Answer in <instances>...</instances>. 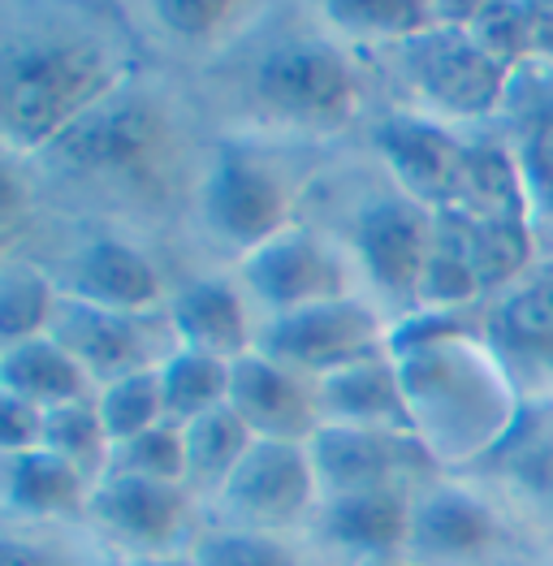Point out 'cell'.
Returning a JSON list of instances; mask_svg holds the SVG:
<instances>
[{"instance_id":"obj_1","label":"cell","mask_w":553,"mask_h":566,"mask_svg":"<svg viewBox=\"0 0 553 566\" xmlns=\"http://www.w3.org/2000/svg\"><path fill=\"white\" fill-rule=\"evenodd\" d=\"M113 56L79 31L9 35L0 65V113L13 147H48L117 87Z\"/></svg>"},{"instance_id":"obj_2","label":"cell","mask_w":553,"mask_h":566,"mask_svg":"<svg viewBox=\"0 0 553 566\" xmlns=\"http://www.w3.org/2000/svg\"><path fill=\"white\" fill-rule=\"evenodd\" d=\"M415 92L450 117L489 113L507 92L510 70L471 40L467 27L432 22L403 48Z\"/></svg>"},{"instance_id":"obj_3","label":"cell","mask_w":553,"mask_h":566,"mask_svg":"<svg viewBox=\"0 0 553 566\" xmlns=\"http://www.w3.org/2000/svg\"><path fill=\"white\" fill-rule=\"evenodd\" d=\"M260 104L299 126H337L355 113V78L346 61L324 44H281L255 70Z\"/></svg>"},{"instance_id":"obj_4","label":"cell","mask_w":553,"mask_h":566,"mask_svg":"<svg viewBox=\"0 0 553 566\" xmlns=\"http://www.w3.org/2000/svg\"><path fill=\"white\" fill-rule=\"evenodd\" d=\"M160 113L143 95H104L87 108L61 139L44 147L56 165H70L79 174H117L147 160V151L160 143Z\"/></svg>"},{"instance_id":"obj_5","label":"cell","mask_w":553,"mask_h":566,"mask_svg":"<svg viewBox=\"0 0 553 566\" xmlns=\"http://www.w3.org/2000/svg\"><path fill=\"white\" fill-rule=\"evenodd\" d=\"M376 350V321L359 303H316L303 312L276 316V325L264 333V355L294 364V368H316V373H342L359 359H372Z\"/></svg>"},{"instance_id":"obj_6","label":"cell","mask_w":553,"mask_h":566,"mask_svg":"<svg viewBox=\"0 0 553 566\" xmlns=\"http://www.w3.org/2000/svg\"><path fill=\"white\" fill-rule=\"evenodd\" d=\"M312 459H303L294 441H255L221 484V497L242 523H294L312 502Z\"/></svg>"},{"instance_id":"obj_7","label":"cell","mask_w":553,"mask_h":566,"mask_svg":"<svg viewBox=\"0 0 553 566\" xmlns=\"http://www.w3.org/2000/svg\"><path fill=\"white\" fill-rule=\"evenodd\" d=\"M355 242H359L372 282L407 298V294H419L424 285L432 242H437V217H428L424 203L415 199H380L359 217Z\"/></svg>"},{"instance_id":"obj_8","label":"cell","mask_w":553,"mask_h":566,"mask_svg":"<svg viewBox=\"0 0 553 566\" xmlns=\"http://www.w3.org/2000/svg\"><path fill=\"white\" fill-rule=\"evenodd\" d=\"M52 337L65 346V355L95 380H122L147 373V321L143 316H122V312H104L83 298L56 303L52 316Z\"/></svg>"},{"instance_id":"obj_9","label":"cell","mask_w":553,"mask_h":566,"mask_svg":"<svg viewBox=\"0 0 553 566\" xmlns=\"http://www.w3.org/2000/svg\"><path fill=\"white\" fill-rule=\"evenodd\" d=\"M247 285L285 316L333 303L342 294V273L316 238L276 234L247 255Z\"/></svg>"},{"instance_id":"obj_10","label":"cell","mask_w":553,"mask_h":566,"mask_svg":"<svg viewBox=\"0 0 553 566\" xmlns=\"http://www.w3.org/2000/svg\"><path fill=\"white\" fill-rule=\"evenodd\" d=\"M204 212L212 221V230L242 247H264L269 238L281 234L285 221V190L273 174L255 160L226 156L208 187H204Z\"/></svg>"},{"instance_id":"obj_11","label":"cell","mask_w":553,"mask_h":566,"mask_svg":"<svg viewBox=\"0 0 553 566\" xmlns=\"http://www.w3.org/2000/svg\"><path fill=\"white\" fill-rule=\"evenodd\" d=\"M376 147L385 151L389 169L411 190L415 203H428L437 212L450 203V195L462 178V165H467V147L455 135H446L428 122L394 117L376 130Z\"/></svg>"},{"instance_id":"obj_12","label":"cell","mask_w":553,"mask_h":566,"mask_svg":"<svg viewBox=\"0 0 553 566\" xmlns=\"http://www.w3.org/2000/svg\"><path fill=\"white\" fill-rule=\"evenodd\" d=\"M230 407L255 441H294L312 428L307 394L269 355H242L230 364Z\"/></svg>"},{"instance_id":"obj_13","label":"cell","mask_w":553,"mask_h":566,"mask_svg":"<svg viewBox=\"0 0 553 566\" xmlns=\"http://www.w3.org/2000/svg\"><path fill=\"white\" fill-rule=\"evenodd\" d=\"M407 450L380 432V428H321L316 432V450H312V472L321 475L324 484L346 497V493H376L389 489L394 475L403 472ZM394 493V489H389Z\"/></svg>"},{"instance_id":"obj_14","label":"cell","mask_w":553,"mask_h":566,"mask_svg":"<svg viewBox=\"0 0 553 566\" xmlns=\"http://www.w3.org/2000/svg\"><path fill=\"white\" fill-rule=\"evenodd\" d=\"M70 290L74 298L104 307V312H122V316H143L160 298L156 269L117 238H95L87 251L74 255Z\"/></svg>"},{"instance_id":"obj_15","label":"cell","mask_w":553,"mask_h":566,"mask_svg":"<svg viewBox=\"0 0 553 566\" xmlns=\"http://www.w3.org/2000/svg\"><path fill=\"white\" fill-rule=\"evenodd\" d=\"M87 506L108 532H117L135 545H165L182 527L186 515L178 484L138 480V475H104Z\"/></svg>"},{"instance_id":"obj_16","label":"cell","mask_w":553,"mask_h":566,"mask_svg":"<svg viewBox=\"0 0 553 566\" xmlns=\"http://www.w3.org/2000/svg\"><path fill=\"white\" fill-rule=\"evenodd\" d=\"M0 380H4V394L52 411V407H65V402H83L87 373L65 355V346L52 333H40V337L4 346Z\"/></svg>"},{"instance_id":"obj_17","label":"cell","mask_w":553,"mask_h":566,"mask_svg":"<svg viewBox=\"0 0 553 566\" xmlns=\"http://www.w3.org/2000/svg\"><path fill=\"white\" fill-rule=\"evenodd\" d=\"M174 333L186 342V350L212 355L221 364L251 355L242 307L233 290H226L221 282H199L174 298Z\"/></svg>"},{"instance_id":"obj_18","label":"cell","mask_w":553,"mask_h":566,"mask_svg":"<svg viewBox=\"0 0 553 566\" xmlns=\"http://www.w3.org/2000/svg\"><path fill=\"white\" fill-rule=\"evenodd\" d=\"M321 402L351 420V428H380L407 424V402H403V385L394 380V373L372 355V359H359L333 377H324L321 385Z\"/></svg>"},{"instance_id":"obj_19","label":"cell","mask_w":553,"mask_h":566,"mask_svg":"<svg viewBox=\"0 0 553 566\" xmlns=\"http://www.w3.org/2000/svg\"><path fill=\"white\" fill-rule=\"evenodd\" d=\"M498 346L519 364L553 373V273L519 285L493 316Z\"/></svg>"},{"instance_id":"obj_20","label":"cell","mask_w":553,"mask_h":566,"mask_svg":"<svg viewBox=\"0 0 553 566\" xmlns=\"http://www.w3.org/2000/svg\"><path fill=\"white\" fill-rule=\"evenodd\" d=\"M9 502L31 515H65L87 506L92 497H83V472L40 446L27 454H9Z\"/></svg>"},{"instance_id":"obj_21","label":"cell","mask_w":553,"mask_h":566,"mask_svg":"<svg viewBox=\"0 0 553 566\" xmlns=\"http://www.w3.org/2000/svg\"><path fill=\"white\" fill-rule=\"evenodd\" d=\"M160 398H165V420L186 428L190 420L230 402V364L212 355L178 350L160 368Z\"/></svg>"},{"instance_id":"obj_22","label":"cell","mask_w":553,"mask_h":566,"mask_svg":"<svg viewBox=\"0 0 553 566\" xmlns=\"http://www.w3.org/2000/svg\"><path fill=\"white\" fill-rule=\"evenodd\" d=\"M328 536L337 545H355V549H368V554H385L403 541L407 532V511L403 502L389 493V489H376V493H346V497H333L328 506Z\"/></svg>"},{"instance_id":"obj_23","label":"cell","mask_w":553,"mask_h":566,"mask_svg":"<svg viewBox=\"0 0 553 566\" xmlns=\"http://www.w3.org/2000/svg\"><path fill=\"white\" fill-rule=\"evenodd\" d=\"M186 441V480H230L233 468L242 463V454L255 446L251 428L233 416V407H217L199 420L182 428Z\"/></svg>"},{"instance_id":"obj_24","label":"cell","mask_w":553,"mask_h":566,"mask_svg":"<svg viewBox=\"0 0 553 566\" xmlns=\"http://www.w3.org/2000/svg\"><path fill=\"white\" fill-rule=\"evenodd\" d=\"M415 541L432 554H471L489 541L493 523H489V511L476 506L471 497L462 493H437L432 502H424L411 520Z\"/></svg>"},{"instance_id":"obj_25","label":"cell","mask_w":553,"mask_h":566,"mask_svg":"<svg viewBox=\"0 0 553 566\" xmlns=\"http://www.w3.org/2000/svg\"><path fill=\"white\" fill-rule=\"evenodd\" d=\"M100 424H104V437L108 446H122L147 428L165 424V398H160V373H135V377H122L113 385H104L100 402Z\"/></svg>"},{"instance_id":"obj_26","label":"cell","mask_w":553,"mask_h":566,"mask_svg":"<svg viewBox=\"0 0 553 566\" xmlns=\"http://www.w3.org/2000/svg\"><path fill=\"white\" fill-rule=\"evenodd\" d=\"M52 316H56V298L48 290L44 273L27 269V264H9L0 277V333H4V342L13 346L27 337H40V329H52Z\"/></svg>"},{"instance_id":"obj_27","label":"cell","mask_w":553,"mask_h":566,"mask_svg":"<svg viewBox=\"0 0 553 566\" xmlns=\"http://www.w3.org/2000/svg\"><path fill=\"white\" fill-rule=\"evenodd\" d=\"M108 475H138V480H165L178 484L186 480V441L178 428L156 424L147 432H138L131 441L113 446L108 454Z\"/></svg>"},{"instance_id":"obj_28","label":"cell","mask_w":553,"mask_h":566,"mask_svg":"<svg viewBox=\"0 0 553 566\" xmlns=\"http://www.w3.org/2000/svg\"><path fill=\"white\" fill-rule=\"evenodd\" d=\"M108 437L100 424V411L87 402H65V407H52L44 420V450H52L56 459H65L70 468L79 472H92L95 463L108 468Z\"/></svg>"},{"instance_id":"obj_29","label":"cell","mask_w":553,"mask_h":566,"mask_svg":"<svg viewBox=\"0 0 553 566\" xmlns=\"http://www.w3.org/2000/svg\"><path fill=\"white\" fill-rule=\"evenodd\" d=\"M328 18L346 31H364V35H403L411 40L424 27H432V9L424 4H398V0H359V4H328Z\"/></svg>"},{"instance_id":"obj_30","label":"cell","mask_w":553,"mask_h":566,"mask_svg":"<svg viewBox=\"0 0 553 566\" xmlns=\"http://www.w3.org/2000/svg\"><path fill=\"white\" fill-rule=\"evenodd\" d=\"M471 40L484 48L493 61L502 65H514L519 56H532L528 48V13L523 4H476L471 22H467Z\"/></svg>"},{"instance_id":"obj_31","label":"cell","mask_w":553,"mask_h":566,"mask_svg":"<svg viewBox=\"0 0 553 566\" xmlns=\"http://www.w3.org/2000/svg\"><path fill=\"white\" fill-rule=\"evenodd\" d=\"M199 566H294L290 554L260 532H226L199 545Z\"/></svg>"},{"instance_id":"obj_32","label":"cell","mask_w":553,"mask_h":566,"mask_svg":"<svg viewBox=\"0 0 553 566\" xmlns=\"http://www.w3.org/2000/svg\"><path fill=\"white\" fill-rule=\"evenodd\" d=\"M523 178L541 208L553 212V99L532 117L528 139H523Z\"/></svg>"},{"instance_id":"obj_33","label":"cell","mask_w":553,"mask_h":566,"mask_svg":"<svg viewBox=\"0 0 553 566\" xmlns=\"http://www.w3.org/2000/svg\"><path fill=\"white\" fill-rule=\"evenodd\" d=\"M44 420H48L44 407L4 394V402H0V437H4V450H9V454L40 450V446H44Z\"/></svg>"},{"instance_id":"obj_34","label":"cell","mask_w":553,"mask_h":566,"mask_svg":"<svg viewBox=\"0 0 553 566\" xmlns=\"http://www.w3.org/2000/svg\"><path fill=\"white\" fill-rule=\"evenodd\" d=\"M156 18L169 31L186 35V40H199V35L217 31V22L230 18V9L226 4H186V0H174V4H156Z\"/></svg>"},{"instance_id":"obj_35","label":"cell","mask_w":553,"mask_h":566,"mask_svg":"<svg viewBox=\"0 0 553 566\" xmlns=\"http://www.w3.org/2000/svg\"><path fill=\"white\" fill-rule=\"evenodd\" d=\"M519 484H523V493H528L545 515H553V441L528 450V454L519 459Z\"/></svg>"},{"instance_id":"obj_36","label":"cell","mask_w":553,"mask_h":566,"mask_svg":"<svg viewBox=\"0 0 553 566\" xmlns=\"http://www.w3.org/2000/svg\"><path fill=\"white\" fill-rule=\"evenodd\" d=\"M528 13V48L532 56L553 61V4H523Z\"/></svg>"},{"instance_id":"obj_37","label":"cell","mask_w":553,"mask_h":566,"mask_svg":"<svg viewBox=\"0 0 553 566\" xmlns=\"http://www.w3.org/2000/svg\"><path fill=\"white\" fill-rule=\"evenodd\" d=\"M0 566H65V563H56L48 549L22 545V541H4L0 545Z\"/></svg>"},{"instance_id":"obj_38","label":"cell","mask_w":553,"mask_h":566,"mask_svg":"<svg viewBox=\"0 0 553 566\" xmlns=\"http://www.w3.org/2000/svg\"><path fill=\"white\" fill-rule=\"evenodd\" d=\"M138 566H199V563H182V558H156V563H138Z\"/></svg>"},{"instance_id":"obj_39","label":"cell","mask_w":553,"mask_h":566,"mask_svg":"<svg viewBox=\"0 0 553 566\" xmlns=\"http://www.w3.org/2000/svg\"><path fill=\"white\" fill-rule=\"evenodd\" d=\"M368 566H403V563H389V558H372Z\"/></svg>"}]
</instances>
